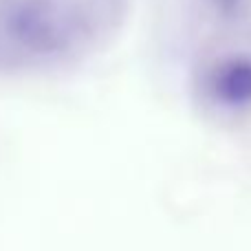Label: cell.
Returning <instances> with one entry per match:
<instances>
[{
    "label": "cell",
    "mask_w": 251,
    "mask_h": 251,
    "mask_svg": "<svg viewBox=\"0 0 251 251\" xmlns=\"http://www.w3.org/2000/svg\"><path fill=\"white\" fill-rule=\"evenodd\" d=\"M203 86L214 106L229 113L251 110V53H225L207 66Z\"/></svg>",
    "instance_id": "cell-2"
},
{
    "label": "cell",
    "mask_w": 251,
    "mask_h": 251,
    "mask_svg": "<svg viewBox=\"0 0 251 251\" xmlns=\"http://www.w3.org/2000/svg\"><path fill=\"white\" fill-rule=\"evenodd\" d=\"M209 2H212L214 11L221 13L223 18H234L240 13L245 0H209Z\"/></svg>",
    "instance_id": "cell-3"
},
{
    "label": "cell",
    "mask_w": 251,
    "mask_h": 251,
    "mask_svg": "<svg viewBox=\"0 0 251 251\" xmlns=\"http://www.w3.org/2000/svg\"><path fill=\"white\" fill-rule=\"evenodd\" d=\"M82 35V11L71 0H0V49L20 60H60Z\"/></svg>",
    "instance_id": "cell-1"
}]
</instances>
